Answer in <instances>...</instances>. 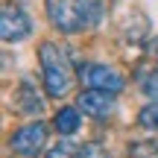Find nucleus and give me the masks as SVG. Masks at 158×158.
<instances>
[{"instance_id": "1", "label": "nucleus", "mask_w": 158, "mask_h": 158, "mask_svg": "<svg viewBox=\"0 0 158 158\" xmlns=\"http://www.w3.org/2000/svg\"><path fill=\"white\" fill-rule=\"evenodd\" d=\"M47 18L59 32H82L100 23V0H47Z\"/></svg>"}, {"instance_id": "2", "label": "nucleus", "mask_w": 158, "mask_h": 158, "mask_svg": "<svg viewBox=\"0 0 158 158\" xmlns=\"http://www.w3.org/2000/svg\"><path fill=\"white\" fill-rule=\"evenodd\" d=\"M38 64H41V82H44L47 97L62 100L73 88V68H70L68 56L62 53V47L53 41H44L38 47Z\"/></svg>"}, {"instance_id": "3", "label": "nucleus", "mask_w": 158, "mask_h": 158, "mask_svg": "<svg viewBox=\"0 0 158 158\" xmlns=\"http://www.w3.org/2000/svg\"><path fill=\"white\" fill-rule=\"evenodd\" d=\"M47 129H50V126H47L44 120H29L27 126H21V129L9 138V149L15 155H21V158H35L47 143Z\"/></svg>"}, {"instance_id": "4", "label": "nucleus", "mask_w": 158, "mask_h": 158, "mask_svg": "<svg viewBox=\"0 0 158 158\" xmlns=\"http://www.w3.org/2000/svg\"><path fill=\"white\" fill-rule=\"evenodd\" d=\"M79 79H82L85 88L108 91V94H117L126 85L123 73H120L117 68H108V64H82V68H79Z\"/></svg>"}, {"instance_id": "5", "label": "nucleus", "mask_w": 158, "mask_h": 158, "mask_svg": "<svg viewBox=\"0 0 158 158\" xmlns=\"http://www.w3.org/2000/svg\"><path fill=\"white\" fill-rule=\"evenodd\" d=\"M29 32H32L29 15L21 9V6L6 3L3 9H0V35H3V41H6V44L23 41V38H29Z\"/></svg>"}, {"instance_id": "6", "label": "nucleus", "mask_w": 158, "mask_h": 158, "mask_svg": "<svg viewBox=\"0 0 158 158\" xmlns=\"http://www.w3.org/2000/svg\"><path fill=\"white\" fill-rule=\"evenodd\" d=\"M76 108L85 117H108L114 108V94L108 91H97V88H85L76 97Z\"/></svg>"}, {"instance_id": "7", "label": "nucleus", "mask_w": 158, "mask_h": 158, "mask_svg": "<svg viewBox=\"0 0 158 158\" xmlns=\"http://www.w3.org/2000/svg\"><path fill=\"white\" fill-rule=\"evenodd\" d=\"M12 106H15V111H21V114H38L41 108H44V100H41L38 88L32 85V79H23V82L18 85L15 97H12Z\"/></svg>"}, {"instance_id": "8", "label": "nucleus", "mask_w": 158, "mask_h": 158, "mask_svg": "<svg viewBox=\"0 0 158 158\" xmlns=\"http://www.w3.org/2000/svg\"><path fill=\"white\" fill-rule=\"evenodd\" d=\"M79 126H82V111H79L76 106H64V108H59L56 117H53V129H56L62 138L76 135Z\"/></svg>"}, {"instance_id": "9", "label": "nucleus", "mask_w": 158, "mask_h": 158, "mask_svg": "<svg viewBox=\"0 0 158 158\" xmlns=\"http://www.w3.org/2000/svg\"><path fill=\"white\" fill-rule=\"evenodd\" d=\"M47 158H79V147H73L68 138H62L56 147L47 149Z\"/></svg>"}, {"instance_id": "10", "label": "nucleus", "mask_w": 158, "mask_h": 158, "mask_svg": "<svg viewBox=\"0 0 158 158\" xmlns=\"http://www.w3.org/2000/svg\"><path fill=\"white\" fill-rule=\"evenodd\" d=\"M138 126H143V129H158V102H149V106L138 114Z\"/></svg>"}, {"instance_id": "11", "label": "nucleus", "mask_w": 158, "mask_h": 158, "mask_svg": "<svg viewBox=\"0 0 158 158\" xmlns=\"http://www.w3.org/2000/svg\"><path fill=\"white\" fill-rule=\"evenodd\" d=\"M141 91H143V94H147L152 102H158V68H155L149 76L141 79Z\"/></svg>"}, {"instance_id": "12", "label": "nucleus", "mask_w": 158, "mask_h": 158, "mask_svg": "<svg viewBox=\"0 0 158 158\" xmlns=\"http://www.w3.org/2000/svg\"><path fill=\"white\" fill-rule=\"evenodd\" d=\"M79 158H108V152L100 143H82L79 147Z\"/></svg>"}, {"instance_id": "13", "label": "nucleus", "mask_w": 158, "mask_h": 158, "mask_svg": "<svg viewBox=\"0 0 158 158\" xmlns=\"http://www.w3.org/2000/svg\"><path fill=\"white\" fill-rule=\"evenodd\" d=\"M149 53H152V62H155V68H158V35H155L152 47H149Z\"/></svg>"}]
</instances>
